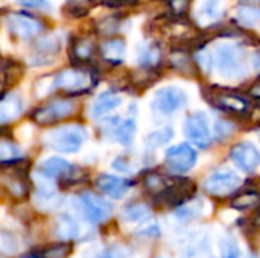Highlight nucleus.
Listing matches in <instances>:
<instances>
[{
	"label": "nucleus",
	"mask_w": 260,
	"mask_h": 258,
	"mask_svg": "<svg viewBox=\"0 0 260 258\" xmlns=\"http://www.w3.org/2000/svg\"><path fill=\"white\" fill-rule=\"evenodd\" d=\"M87 138V132L79 125H62L49 131L44 137V143L61 154L78 152Z\"/></svg>",
	"instance_id": "f257e3e1"
},
{
	"label": "nucleus",
	"mask_w": 260,
	"mask_h": 258,
	"mask_svg": "<svg viewBox=\"0 0 260 258\" xmlns=\"http://www.w3.org/2000/svg\"><path fill=\"white\" fill-rule=\"evenodd\" d=\"M197 193V184L187 178H171L166 189L155 196L158 205L166 208L183 207Z\"/></svg>",
	"instance_id": "f03ea898"
},
{
	"label": "nucleus",
	"mask_w": 260,
	"mask_h": 258,
	"mask_svg": "<svg viewBox=\"0 0 260 258\" xmlns=\"http://www.w3.org/2000/svg\"><path fill=\"white\" fill-rule=\"evenodd\" d=\"M215 65L218 71L229 79H238L242 78L245 73L242 55L236 46L232 44H221L216 47L215 55Z\"/></svg>",
	"instance_id": "7ed1b4c3"
},
{
	"label": "nucleus",
	"mask_w": 260,
	"mask_h": 258,
	"mask_svg": "<svg viewBox=\"0 0 260 258\" xmlns=\"http://www.w3.org/2000/svg\"><path fill=\"white\" fill-rule=\"evenodd\" d=\"M27 164L23 161H14L9 164H3L2 172V184L9 192V195L15 199H23L27 195Z\"/></svg>",
	"instance_id": "20e7f679"
},
{
	"label": "nucleus",
	"mask_w": 260,
	"mask_h": 258,
	"mask_svg": "<svg viewBox=\"0 0 260 258\" xmlns=\"http://www.w3.org/2000/svg\"><path fill=\"white\" fill-rule=\"evenodd\" d=\"M187 96L178 87L160 88L152 100V111L158 116H171L186 106Z\"/></svg>",
	"instance_id": "39448f33"
},
{
	"label": "nucleus",
	"mask_w": 260,
	"mask_h": 258,
	"mask_svg": "<svg viewBox=\"0 0 260 258\" xmlns=\"http://www.w3.org/2000/svg\"><path fill=\"white\" fill-rule=\"evenodd\" d=\"M241 184L242 181L238 173L232 170H219L206 179L204 187L209 195L225 198V196H230L233 192H236L241 187Z\"/></svg>",
	"instance_id": "423d86ee"
},
{
	"label": "nucleus",
	"mask_w": 260,
	"mask_h": 258,
	"mask_svg": "<svg viewBox=\"0 0 260 258\" xmlns=\"http://www.w3.org/2000/svg\"><path fill=\"white\" fill-rule=\"evenodd\" d=\"M73 109H75V103L72 100L56 99L35 109V113L32 114V119L38 125H53L69 117L73 113Z\"/></svg>",
	"instance_id": "0eeeda50"
},
{
	"label": "nucleus",
	"mask_w": 260,
	"mask_h": 258,
	"mask_svg": "<svg viewBox=\"0 0 260 258\" xmlns=\"http://www.w3.org/2000/svg\"><path fill=\"white\" fill-rule=\"evenodd\" d=\"M197 158H198L197 151L187 143H181V144L169 148L165 157L166 166L169 167V170L175 173H184L190 170L192 167H195Z\"/></svg>",
	"instance_id": "6e6552de"
},
{
	"label": "nucleus",
	"mask_w": 260,
	"mask_h": 258,
	"mask_svg": "<svg viewBox=\"0 0 260 258\" xmlns=\"http://www.w3.org/2000/svg\"><path fill=\"white\" fill-rule=\"evenodd\" d=\"M79 199H81V207H82L84 216L91 224L99 225L110 219V216L113 213V207L104 198H101L91 192H85L79 196Z\"/></svg>",
	"instance_id": "1a4fd4ad"
},
{
	"label": "nucleus",
	"mask_w": 260,
	"mask_h": 258,
	"mask_svg": "<svg viewBox=\"0 0 260 258\" xmlns=\"http://www.w3.org/2000/svg\"><path fill=\"white\" fill-rule=\"evenodd\" d=\"M91 76L85 70L67 68L59 71L53 79V87L69 91V93H82L91 87Z\"/></svg>",
	"instance_id": "9d476101"
},
{
	"label": "nucleus",
	"mask_w": 260,
	"mask_h": 258,
	"mask_svg": "<svg viewBox=\"0 0 260 258\" xmlns=\"http://www.w3.org/2000/svg\"><path fill=\"white\" fill-rule=\"evenodd\" d=\"M184 132L187 138L201 149H207L212 143L209 120H207V116L203 113H195L187 117L184 123Z\"/></svg>",
	"instance_id": "9b49d317"
},
{
	"label": "nucleus",
	"mask_w": 260,
	"mask_h": 258,
	"mask_svg": "<svg viewBox=\"0 0 260 258\" xmlns=\"http://www.w3.org/2000/svg\"><path fill=\"white\" fill-rule=\"evenodd\" d=\"M6 26L8 30L11 32V35L21 38V40H27L32 38L35 35H38L43 30V24L23 12H12L6 17Z\"/></svg>",
	"instance_id": "f8f14e48"
},
{
	"label": "nucleus",
	"mask_w": 260,
	"mask_h": 258,
	"mask_svg": "<svg viewBox=\"0 0 260 258\" xmlns=\"http://www.w3.org/2000/svg\"><path fill=\"white\" fill-rule=\"evenodd\" d=\"M232 161L244 172L250 173L260 167V151L250 141H241L230 151Z\"/></svg>",
	"instance_id": "ddd939ff"
},
{
	"label": "nucleus",
	"mask_w": 260,
	"mask_h": 258,
	"mask_svg": "<svg viewBox=\"0 0 260 258\" xmlns=\"http://www.w3.org/2000/svg\"><path fill=\"white\" fill-rule=\"evenodd\" d=\"M209 100L219 109L232 114H245L248 109V100L233 91L218 90L209 96Z\"/></svg>",
	"instance_id": "4468645a"
},
{
	"label": "nucleus",
	"mask_w": 260,
	"mask_h": 258,
	"mask_svg": "<svg viewBox=\"0 0 260 258\" xmlns=\"http://www.w3.org/2000/svg\"><path fill=\"white\" fill-rule=\"evenodd\" d=\"M59 50H61V38L58 35L44 36L34 44L32 64L35 65L50 64L56 58Z\"/></svg>",
	"instance_id": "2eb2a0df"
},
{
	"label": "nucleus",
	"mask_w": 260,
	"mask_h": 258,
	"mask_svg": "<svg viewBox=\"0 0 260 258\" xmlns=\"http://www.w3.org/2000/svg\"><path fill=\"white\" fill-rule=\"evenodd\" d=\"M105 134L110 135L120 144H129L136 134V120L134 119H113L105 125Z\"/></svg>",
	"instance_id": "dca6fc26"
},
{
	"label": "nucleus",
	"mask_w": 260,
	"mask_h": 258,
	"mask_svg": "<svg viewBox=\"0 0 260 258\" xmlns=\"http://www.w3.org/2000/svg\"><path fill=\"white\" fill-rule=\"evenodd\" d=\"M96 187L104 195H107V196H110L113 199H120L129 190L131 181H128L125 178L114 176V175L104 173V175H99L96 178Z\"/></svg>",
	"instance_id": "f3484780"
},
{
	"label": "nucleus",
	"mask_w": 260,
	"mask_h": 258,
	"mask_svg": "<svg viewBox=\"0 0 260 258\" xmlns=\"http://www.w3.org/2000/svg\"><path fill=\"white\" fill-rule=\"evenodd\" d=\"M73 170H76V167H73L69 161L62 160V158H56V157L47 158L38 164V173L41 176H44L46 179L72 176L73 173H76Z\"/></svg>",
	"instance_id": "a211bd4d"
},
{
	"label": "nucleus",
	"mask_w": 260,
	"mask_h": 258,
	"mask_svg": "<svg viewBox=\"0 0 260 258\" xmlns=\"http://www.w3.org/2000/svg\"><path fill=\"white\" fill-rule=\"evenodd\" d=\"M122 103V97L113 91H104L101 93L94 102L90 106V116L93 119H99L105 114H108L110 111H113L114 108H117Z\"/></svg>",
	"instance_id": "6ab92c4d"
},
{
	"label": "nucleus",
	"mask_w": 260,
	"mask_h": 258,
	"mask_svg": "<svg viewBox=\"0 0 260 258\" xmlns=\"http://www.w3.org/2000/svg\"><path fill=\"white\" fill-rule=\"evenodd\" d=\"M23 111V102L18 94L11 93L9 96H3L2 105H0V123L6 125L12 120H15Z\"/></svg>",
	"instance_id": "aec40b11"
},
{
	"label": "nucleus",
	"mask_w": 260,
	"mask_h": 258,
	"mask_svg": "<svg viewBox=\"0 0 260 258\" xmlns=\"http://www.w3.org/2000/svg\"><path fill=\"white\" fill-rule=\"evenodd\" d=\"M53 233L61 240H72L76 239L79 234V225L70 214H61L55 220Z\"/></svg>",
	"instance_id": "412c9836"
},
{
	"label": "nucleus",
	"mask_w": 260,
	"mask_h": 258,
	"mask_svg": "<svg viewBox=\"0 0 260 258\" xmlns=\"http://www.w3.org/2000/svg\"><path fill=\"white\" fill-rule=\"evenodd\" d=\"M221 14H222V8L218 0H203L195 11L197 20L203 24L216 21L221 17Z\"/></svg>",
	"instance_id": "4be33fe9"
},
{
	"label": "nucleus",
	"mask_w": 260,
	"mask_h": 258,
	"mask_svg": "<svg viewBox=\"0 0 260 258\" xmlns=\"http://www.w3.org/2000/svg\"><path fill=\"white\" fill-rule=\"evenodd\" d=\"M101 53L108 62L119 64V62H122L123 55H125V41L123 40H110L102 44Z\"/></svg>",
	"instance_id": "5701e85b"
},
{
	"label": "nucleus",
	"mask_w": 260,
	"mask_h": 258,
	"mask_svg": "<svg viewBox=\"0 0 260 258\" xmlns=\"http://www.w3.org/2000/svg\"><path fill=\"white\" fill-rule=\"evenodd\" d=\"M260 204V195L257 192L248 190L244 192L238 196H235L232 199V208L235 210H250V208H256Z\"/></svg>",
	"instance_id": "b1692460"
},
{
	"label": "nucleus",
	"mask_w": 260,
	"mask_h": 258,
	"mask_svg": "<svg viewBox=\"0 0 260 258\" xmlns=\"http://www.w3.org/2000/svg\"><path fill=\"white\" fill-rule=\"evenodd\" d=\"M236 20L242 26L247 27H254L260 24V8L254 6H242L236 12Z\"/></svg>",
	"instance_id": "393cba45"
},
{
	"label": "nucleus",
	"mask_w": 260,
	"mask_h": 258,
	"mask_svg": "<svg viewBox=\"0 0 260 258\" xmlns=\"http://www.w3.org/2000/svg\"><path fill=\"white\" fill-rule=\"evenodd\" d=\"M21 73H23V68L21 65H18L15 61H9V62H5L3 64V68H2V76H3V94L6 91V88L9 85H14L20 78H21Z\"/></svg>",
	"instance_id": "a878e982"
},
{
	"label": "nucleus",
	"mask_w": 260,
	"mask_h": 258,
	"mask_svg": "<svg viewBox=\"0 0 260 258\" xmlns=\"http://www.w3.org/2000/svg\"><path fill=\"white\" fill-rule=\"evenodd\" d=\"M20 155H21V152L17 144H14L12 141H8V140H2V143H0L2 164H9V163L18 161Z\"/></svg>",
	"instance_id": "bb28decb"
},
{
	"label": "nucleus",
	"mask_w": 260,
	"mask_h": 258,
	"mask_svg": "<svg viewBox=\"0 0 260 258\" xmlns=\"http://www.w3.org/2000/svg\"><path fill=\"white\" fill-rule=\"evenodd\" d=\"M221 258H241L238 242L232 236L224 237L221 242Z\"/></svg>",
	"instance_id": "cd10ccee"
},
{
	"label": "nucleus",
	"mask_w": 260,
	"mask_h": 258,
	"mask_svg": "<svg viewBox=\"0 0 260 258\" xmlns=\"http://www.w3.org/2000/svg\"><path fill=\"white\" fill-rule=\"evenodd\" d=\"M70 252H72V246L67 243H61V245H55L46 249L41 258H67L70 255Z\"/></svg>",
	"instance_id": "c85d7f7f"
},
{
	"label": "nucleus",
	"mask_w": 260,
	"mask_h": 258,
	"mask_svg": "<svg viewBox=\"0 0 260 258\" xmlns=\"http://www.w3.org/2000/svg\"><path fill=\"white\" fill-rule=\"evenodd\" d=\"M160 59V52L155 47H148L142 55H140V64L146 68L155 65Z\"/></svg>",
	"instance_id": "c756f323"
},
{
	"label": "nucleus",
	"mask_w": 260,
	"mask_h": 258,
	"mask_svg": "<svg viewBox=\"0 0 260 258\" xmlns=\"http://www.w3.org/2000/svg\"><path fill=\"white\" fill-rule=\"evenodd\" d=\"M197 62L200 64V67L204 70V71H212V68L215 67V56L209 52V50H201L197 53L195 56Z\"/></svg>",
	"instance_id": "7c9ffc66"
},
{
	"label": "nucleus",
	"mask_w": 260,
	"mask_h": 258,
	"mask_svg": "<svg viewBox=\"0 0 260 258\" xmlns=\"http://www.w3.org/2000/svg\"><path fill=\"white\" fill-rule=\"evenodd\" d=\"M148 214V210L143 205H133V207H126L123 211V217L128 222H134V220H140Z\"/></svg>",
	"instance_id": "2f4dec72"
},
{
	"label": "nucleus",
	"mask_w": 260,
	"mask_h": 258,
	"mask_svg": "<svg viewBox=\"0 0 260 258\" xmlns=\"http://www.w3.org/2000/svg\"><path fill=\"white\" fill-rule=\"evenodd\" d=\"M94 5H102L107 8H123V6H136L139 0H88Z\"/></svg>",
	"instance_id": "473e14b6"
},
{
	"label": "nucleus",
	"mask_w": 260,
	"mask_h": 258,
	"mask_svg": "<svg viewBox=\"0 0 260 258\" xmlns=\"http://www.w3.org/2000/svg\"><path fill=\"white\" fill-rule=\"evenodd\" d=\"M96 258H128V252L122 246H110Z\"/></svg>",
	"instance_id": "72a5a7b5"
},
{
	"label": "nucleus",
	"mask_w": 260,
	"mask_h": 258,
	"mask_svg": "<svg viewBox=\"0 0 260 258\" xmlns=\"http://www.w3.org/2000/svg\"><path fill=\"white\" fill-rule=\"evenodd\" d=\"M17 3L37 11H50V3L47 0H17Z\"/></svg>",
	"instance_id": "f704fd0d"
},
{
	"label": "nucleus",
	"mask_w": 260,
	"mask_h": 258,
	"mask_svg": "<svg viewBox=\"0 0 260 258\" xmlns=\"http://www.w3.org/2000/svg\"><path fill=\"white\" fill-rule=\"evenodd\" d=\"M66 11L70 17H84L87 14V8H84L81 5H69L66 8Z\"/></svg>",
	"instance_id": "c9c22d12"
},
{
	"label": "nucleus",
	"mask_w": 260,
	"mask_h": 258,
	"mask_svg": "<svg viewBox=\"0 0 260 258\" xmlns=\"http://www.w3.org/2000/svg\"><path fill=\"white\" fill-rule=\"evenodd\" d=\"M169 5L177 14H183L189 6V0H169Z\"/></svg>",
	"instance_id": "e433bc0d"
},
{
	"label": "nucleus",
	"mask_w": 260,
	"mask_h": 258,
	"mask_svg": "<svg viewBox=\"0 0 260 258\" xmlns=\"http://www.w3.org/2000/svg\"><path fill=\"white\" fill-rule=\"evenodd\" d=\"M250 94H251L253 97H256V99H259L260 100V82H257V84L250 90Z\"/></svg>",
	"instance_id": "4c0bfd02"
},
{
	"label": "nucleus",
	"mask_w": 260,
	"mask_h": 258,
	"mask_svg": "<svg viewBox=\"0 0 260 258\" xmlns=\"http://www.w3.org/2000/svg\"><path fill=\"white\" fill-rule=\"evenodd\" d=\"M254 67H256V68H260V53L254 55Z\"/></svg>",
	"instance_id": "58836bf2"
},
{
	"label": "nucleus",
	"mask_w": 260,
	"mask_h": 258,
	"mask_svg": "<svg viewBox=\"0 0 260 258\" xmlns=\"http://www.w3.org/2000/svg\"><path fill=\"white\" fill-rule=\"evenodd\" d=\"M242 2H257V0H242Z\"/></svg>",
	"instance_id": "ea45409f"
},
{
	"label": "nucleus",
	"mask_w": 260,
	"mask_h": 258,
	"mask_svg": "<svg viewBox=\"0 0 260 258\" xmlns=\"http://www.w3.org/2000/svg\"><path fill=\"white\" fill-rule=\"evenodd\" d=\"M21 258H37V257H32V255H27V257H21Z\"/></svg>",
	"instance_id": "a19ab883"
}]
</instances>
